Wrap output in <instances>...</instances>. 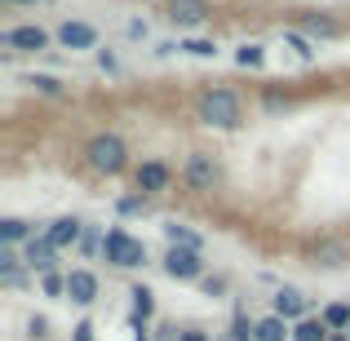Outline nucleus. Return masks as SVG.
I'll use <instances>...</instances> for the list:
<instances>
[{"instance_id":"nucleus-3","label":"nucleus","mask_w":350,"mask_h":341,"mask_svg":"<svg viewBox=\"0 0 350 341\" xmlns=\"http://www.w3.org/2000/svg\"><path fill=\"white\" fill-rule=\"evenodd\" d=\"M103 257L111 266H120V271H133V266L146 262V244H142V239H133L129 230H111V235L103 239Z\"/></svg>"},{"instance_id":"nucleus-27","label":"nucleus","mask_w":350,"mask_h":341,"mask_svg":"<svg viewBox=\"0 0 350 341\" xmlns=\"http://www.w3.org/2000/svg\"><path fill=\"white\" fill-rule=\"evenodd\" d=\"M284 40H288L293 49L301 53V58H310V53H315V49H310V44H306V36H297V31H288V36H284Z\"/></svg>"},{"instance_id":"nucleus-6","label":"nucleus","mask_w":350,"mask_h":341,"mask_svg":"<svg viewBox=\"0 0 350 341\" xmlns=\"http://www.w3.org/2000/svg\"><path fill=\"white\" fill-rule=\"evenodd\" d=\"M5 44L18 53H40V49H49V31L44 27H9Z\"/></svg>"},{"instance_id":"nucleus-21","label":"nucleus","mask_w":350,"mask_h":341,"mask_svg":"<svg viewBox=\"0 0 350 341\" xmlns=\"http://www.w3.org/2000/svg\"><path fill=\"white\" fill-rule=\"evenodd\" d=\"M306 31H310V36H324V40H333V36L342 31V27H337L333 18H319V14H310V18H306Z\"/></svg>"},{"instance_id":"nucleus-12","label":"nucleus","mask_w":350,"mask_h":341,"mask_svg":"<svg viewBox=\"0 0 350 341\" xmlns=\"http://www.w3.org/2000/svg\"><path fill=\"white\" fill-rule=\"evenodd\" d=\"M53 253H58V248H53L44 235H31V239H27V248H23V262L31 266V271L49 275V266H53Z\"/></svg>"},{"instance_id":"nucleus-26","label":"nucleus","mask_w":350,"mask_h":341,"mask_svg":"<svg viewBox=\"0 0 350 341\" xmlns=\"http://www.w3.org/2000/svg\"><path fill=\"white\" fill-rule=\"evenodd\" d=\"M182 49H187V53H196V58H213V53H217V44H213V40H187Z\"/></svg>"},{"instance_id":"nucleus-19","label":"nucleus","mask_w":350,"mask_h":341,"mask_svg":"<svg viewBox=\"0 0 350 341\" xmlns=\"http://www.w3.org/2000/svg\"><path fill=\"white\" fill-rule=\"evenodd\" d=\"M23 257L14 253V248H0V275H5V284H23Z\"/></svg>"},{"instance_id":"nucleus-8","label":"nucleus","mask_w":350,"mask_h":341,"mask_svg":"<svg viewBox=\"0 0 350 341\" xmlns=\"http://www.w3.org/2000/svg\"><path fill=\"white\" fill-rule=\"evenodd\" d=\"M208 14H213L208 0H169V23L173 27H200Z\"/></svg>"},{"instance_id":"nucleus-2","label":"nucleus","mask_w":350,"mask_h":341,"mask_svg":"<svg viewBox=\"0 0 350 341\" xmlns=\"http://www.w3.org/2000/svg\"><path fill=\"white\" fill-rule=\"evenodd\" d=\"M85 155H89V169L107 173V178H116L129 164V146H124V137H116V133H98L94 142L85 146Z\"/></svg>"},{"instance_id":"nucleus-10","label":"nucleus","mask_w":350,"mask_h":341,"mask_svg":"<svg viewBox=\"0 0 350 341\" xmlns=\"http://www.w3.org/2000/svg\"><path fill=\"white\" fill-rule=\"evenodd\" d=\"M58 44H62V49H94V44H98V27H89V23H62L58 27Z\"/></svg>"},{"instance_id":"nucleus-16","label":"nucleus","mask_w":350,"mask_h":341,"mask_svg":"<svg viewBox=\"0 0 350 341\" xmlns=\"http://www.w3.org/2000/svg\"><path fill=\"white\" fill-rule=\"evenodd\" d=\"M293 341H333V337H328V324H324V319L310 315V319H301V324L293 328Z\"/></svg>"},{"instance_id":"nucleus-25","label":"nucleus","mask_w":350,"mask_h":341,"mask_svg":"<svg viewBox=\"0 0 350 341\" xmlns=\"http://www.w3.org/2000/svg\"><path fill=\"white\" fill-rule=\"evenodd\" d=\"M235 62L239 67H262V49H257V44H244V49L235 53Z\"/></svg>"},{"instance_id":"nucleus-13","label":"nucleus","mask_w":350,"mask_h":341,"mask_svg":"<svg viewBox=\"0 0 350 341\" xmlns=\"http://www.w3.org/2000/svg\"><path fill=\"white\" fill-rule=\"evenodd\" d=\"M44 239H49L53 248H67V244H76V239H85V222H80V217H58V222H49Z\"/></svg>"},{"instance_id":"nucleus-29","label":"nucleus","mask_w":350,"mask_h":341,"mask_svg":"<svg viewBox=\"0 0 350 341\" xmlns=\"http://www.w3.org/2000/svg\"><path fill=\"white\" fill-rule=\"evenodd\" d=\"M76 341H94V328H89V324H76Z\"/></svg>"},{"instance_id":"nucleus-22","label":"nucleus","mask_w":350,"mask_h":341,"mask_svg":"<svg viewBox=\"0 0 350 341\" xmlns=\"http://www.w3.org/2000/svg\"><path fill=\"white\" fill-rule=\"evenodd\" d=\"M129 297H133V310H137V315H142V319H146V315H151V310H155V301H151L155 292H151V288H142V284H137V288L129 292Z\"/></svg>"},{"instance_id":"nucleus-15","label":"nucleus","mask_w":350,"mask_h":341,"mask_svg":"<svg viewBox=\"0 0 350 341\" xmlns=\"http://www.w3.org/2000/svg\"><path fill=\"white\" fill-rule=\"evenodd\" d=\"M257 341H293V328H288V319H280V315H266V319H257Z\"/></svg>"},{"instance_id":"nucleus-9","label":"nucleus","mask_w":350,"mask_h":341,"mask_svg":"<svg viewBox=\"0 0 350 341\" xmlns=\"http://www.w3.org/2000/svg\"><path fill=\"white\" fill-rule=\"evenodd\" d=\"M67 297L76 306H94L98 301V275L94 271H71L67 275Z\"/></svg>"},{"instance_id":"nucleus-11","label":"nucleus","mask_w":350,"mask_h":341,"mask_svg":"<svg viewBox=\"0 0 350 341\" xmlns=\"http://www.w3.org/2000/svg\"><path fill=\"white\" fill-rule=\"evenodd\" d=\"M310 262L324 266V271H337V266L350 262V248L342 244V239H319V244L310 248Z\"/></svg>"},{"instance_id":"nucleus-30","label":"nucleus","mask_w":350,"mask_h":341,"mask_svg":"<svg viewBox=\"0 0 350 341\" xmlns=\"http://www.w3.org/2000/svg\"><path fill=\"white\" fill-rule=\"evenodd\" d=\"M178 341H208V337H204V333H196V328H187V333H182Z\"/></svg>"},{"instance_id":"nucleus-17","label":"nucleus","mask_w":350,"mask_h":341,"mask_svg":"<svg viewBox=\"0 0 350 341\" xmlns=\"http://www.w3.org/2000/svg\"><path fill=\"white\" fill-rule=\"evenodd\" d=\"M164 235H169V244H173V248H196V253L204 248V239H200L196 230H187V226H178V222L164 226Z\"/></svg>"},{"instance_id":"nucleus-14","label":"nucleus","mask_w":350,"mask_h":341,"mask_svg":"<svg viewBox=\"0 0 350 341\" xmlns=\"http://www.w3.org/2000/svg\"><path fill=\"white\" fill-rule=\"evenodd\" d=\"M275 315H280V319H297V324L310 319L306 315V297H301L297 288H280V292H275Z\"/></svg>"},{"instance_id":"nucleus-23","label":"nucleus","mask_w":350,"mask_h":341,"mask_svg":"<svg viewBox=\"0 0 350 341\" xmlns=\"http://www.w3.org/2000/svg\"><path fill=\"white\" fill-rule=\"evenodd\" d=\"M27 85L40 89V94H53V98L62 94V80H53V76H27Z\"/></svg>"},{"instance_id":"nucleus-28","label":"nucleus","mask_w":350,"mask_h":341,"mask_svg":"<svg viewBox=\"0 0 350 341\" xmlns=\"http://www.w3.org/2000/svg\"><path fill=\"white\" fill-rule=\"evenodd\" d=\"M120 208H124V213H137V208H142V195H129V200H120Z\"/></svg>"},{"instance_id":"nucleus-4","label":"nucleus","mask_w":350,"mask_h":341,"mask_svg":"<svg viewBox=\"0 0 350 341\" xmlns=\"http://www.w3.org/2000/svg\"><path fill=\"white\" fill-rule=\"evenodd\" d=\"M217 178H222V169H217L213 155H204V151H191L187 155V164H182V182H187L191 191H213Z\"/></svg>"},{"instance_id":"nucleus-32","label":"nucleus","mask_w":350,"mask_h":341,"mask_svg":"<svg viewBox=\"0 0 350 341\" xmlns=\"http://www.w3.org/2000/svg\"><path fill=\"white\" fill-rule=\"evenodd\" d=\"M14 5H18V0H14Z\"/></svg>"},{"instance_id":"nucleus-24","label":"nucleus","mask_w":350,"mask_h":341,"mask_svg":"<svg viewBox=\"0 0 350 341\" xmlns=\"http://www.w3.org/2000/svg\"><path fill=\"white\" fill-rule=\"evenodd\" d=\"M40 288L49 292V297H58V292H67V275H53V271L40 275Z\"/></svg>"},{"instance_id":"nucleus-7","label":"nucleus","mask_w":350,"mask_h":341,"mask_svg":"<svg viewBox=\"0 0 350 341\" xmlns=\"http://www.w3.org/2000/svg\"><path fill=\"white\" fill-rule=\"evenodd\" d=\"M169 182H173V173H169V164H160V160L137 164V173H133V187L142 191V195H155V191H164Z\"/></svg>"},{"instance_id":"nucleus-18","label":"nucleus","mask_w":350,"mask_h":341,"mask_svg":"<svg viewBox=\"0 0 350 341\" xmlns=\"http://www.w3.org/2000/svg\"><path fill=\"white\" fill-rule=\"evenodd\" d=\"M319 319H324V324H328V333H337V337H342V333H350V306H346V301L328 306Z\"/></svg>"},{"instance_id":"nucleus-33","label":"nucleus","mask_w":350,"mask_h":341,"mask_svg":"<svg viewBox=\"0 0 350 341\" xmlns=\"http://www.w3.org/2000/svg\"><path fill=\"white\" fill-rule=\"evenodd\" d=\"M346 337H350V333H346Z\"/></svg>"},{"instance_id":"nucleus-20","label":"nucleus","mask_w":350,"mask_h":341,"mask_svg":"<svg viewBox=\"0 0 350 341\" xmlns=\"http://www.w3.org/2000/svg\"><path fill=\"white\" fill-rule=\"evenodd\" d=\"M0 239H5V244H18V239H31V230H27L23 217H5V222H0Z\"/></svg>"},{"instance_id":"nucleus-1","label":"nucleus","mask_w":350,"mask_h":341,"mask_svg":"<svg viewBox=\"0 0 350 341\" xmlns=\"http://www.w3.org/2000/svg\"><path fill=\"white\" fill-rule=\"evenodd\" d=\"M196 115L208 128H235L244 120V103H239L235 89H204L196 103Z\"/></svg>"},{"instance_id":"nucleus-31","label":"nucleus","mask_w":350,"mask_h":341,"mask_svg":"<svg viewBox=\"0 0 350 341\" xmlns=\"http://www.w3.org/2000/svg\"><path fill=\"white\" fill-rule=\"evenodd\" d=\"M333 341H350V337H346V333H342V337H333Z\"/></svg>"},{"instance_id":"nucleus-5","label":"nucleus","mask_w":350,"mask_h":341,"mask_svg":"<svg viewBox=\"0 0 350 341\" xmlns=\"http://www.w3.org/2000/svg\"><path fill=\"white\" fill-rule=\"evenodd\" d=\"M164 271L173 275V279H200L204 275V257L196 253V248H173L164 253Z\"/></svg>"}]
</instances>
